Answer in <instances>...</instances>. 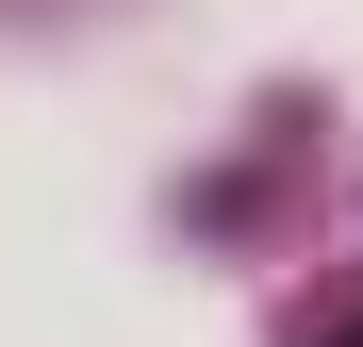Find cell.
<instances>
[{
	"label": "cell",
	"instance_id": "1",
	"mask_svg": "<svg viewBox=\"0 0 363 347\" xmlns=\"http://www.w3.org/2000/svg\"><path fill=\"white\" fill-rule=\"evenodd\" d=\"M330 347H363V331H330Z\"/></svg>",
	"mask_w": 363,
	"mask_h": 347
}]
</instances>
